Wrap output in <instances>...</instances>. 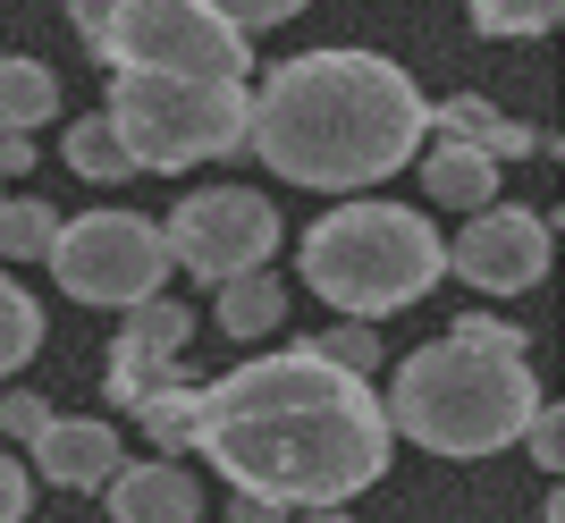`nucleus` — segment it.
<instances>
[{
    "label": "nucleus",
    "mask_w": 565,
    "mask_h": 523,
    "mask_svg": "<svg viewBox=\"0 0 565 523\" xmlns=\"http://www.w3.org/2000/svg\"><path fill=\"white\" fill-rule=\"evenodd\" d=\"M51 237H60V203H34V194L0 203V262H43Z\"/></svg>",
    "instance_id": "aec40b11"
},
{
    "label": "nucleus",
    "mask_w": 565,
    "mask_h": 523,
    "mask_svg": "<svg viewBox=\"0 0 565 523\" xmlns=\"http://www.w3.org/2000/svg\"><path fill=\"white\" fill-rule=\"evenodd\" d=\"M34 346H43V305L0 270V381H9L18 363H34Z\"/></svg>",
    "instance_id": "412c9836"
},
{
    "label": "nucleus",
    "mask_w": 565,
    "mask_h": 523,
    "mask_svg": "<svg viewBox=\"0 0 565 523\" xmlns=\"http://www.w3.org/2000/svg\"><path fill=\"white\" fill-rule=\"evenodd\" d=\"M94 60L152 68V76H245L254 68V34H236L203 0H110Z\"/></svg>",
    "instance_id": "423d86ee"
},
{
    "label": "nucleus",
    "mask_w": 565,
    "mask_h": 523,
    "mask_svg": "<svg viewBox=\"0 0 565 523\" xmlns=\"http://www.w3.org/2000/svg\"><path fill=\"white\" fill-rule=\"evenodd\" d=\"M312 355L338 363V372H363V381H372V372H380V338H372V321H338V330L312 338Z\"/></svg>",
    "instance_id": "4be33fe9"
},
{
    "label": "nucleus",
    "mask_w": 565,
    "mask_h": 523,
    "mask_svg": "<svg viewBox=\"0 0 565 523\" xmlns=\"http://www.w3.org/2000/svg\"><path fill=\"white\" fill-rule=\"evenodd\" d=\"M34 169V136H0V178H25Z\"/></svg>",
    "instance_id": "cd10ccee"
},
{
    "label": "nucleus",
    "mask_w": 565,
    "mask_h": 523,
    "mask_svg": "<svg viewBox=\"0 0 565 523\" xmlns=\"http://www.w3.org/2000/svg\"><path fill=\"white\" fill-rule=\"evenodd\" d=\"M305 523H354L347 506H305Z\"/></svg>",
    "instance_id": "7c9ffc66"
},
{
    "label": "nucleus",
    "mask_w": 565,
    "mask_h": 523,
    "mask_svg": "<svg viewBox=\"0 0 565 523\" xmlns=\"http://www.w3.org/2000/svg\"><path fill=\"white\" fill-rule=\"evenodd\" d=\"M68 169L85 178V186H118V178H136V161H127V143L110 136V119H76L68 127Z\"/></svg>",
    "instance_id": "6ab92c4d"
},
{
    "label": "nucleus",
    "mask_w": 565,
    "mask_h": 523,
    "mask_svg": "<svg viewBox=\"0 0 565 523\" xmlns=\"http://www.w3.org/2000/svg\"><path fill=\"white\" fill-rule=\"evenodd\" d=\"M51 279L68 287L76 305H110V312H127V305H143V296H161L169 287V237L152 228V220H136V212H76V220H60V237H51Z\"/></svg>",
    "instance_id": "0eeeda50"
},
{
    "label": "nucleus",
    "mask_w": 565,
    "mask_h": 523,
    "mask_svg": "<svg viewBox=\"0 0 565 523\" xmlns=\"http://www.w3.org/2000/svg\"><path fill=\"white\" fill-rule=\"evenodd\" d=\"M43 423H51V397H34V388H18V397H0V439H34Z\"/></svg>",
    "instance_id": "a878e982"
},
{
    "label": "nucleus",
    "mask_w": 565,
    "mask_h": 523,
    "mask_svg": "<svg viewBox=\"0 0 565 523\" xmlns=\"http://www.w3.org/2000/svg\"><path fill=\"white\" fill-rule=\"evenodd\" d=\"M161 237H169V262H178V270L220 287V279H236V270H270V254H279V212H270L254 186H203L161 220Z\"/></svg>",
    "instance_id": "6e6552de"
},
{
    "label": "nucleus",
    "mask_w": 565,
    "mask_h": 523,
    "mask_svg": "<svg viewBox=\"0 0 565 523\" xmlns=\"http://www.w3.org/2000/svg\"><path fill=\"white\" fill-rule=\"evenodd\" d=\"M212 18H228L236 34H270V25H287V18H305V0H203Z\"/></svg>",
    "instance_id": "5701e85b"
},
{
    "label": "nucleus",
    "mask_w": 565,
    "mask_h": 523,
    "mask_svg": "<svg viewBox=\"0 0 565 523\" xmlns=\"http://www.w3.org/2000/svg\"><path fill=\"white\" fill-rule=\"evenodd\" d=\"M25 506H34V473L0 448V523H25Z\"/></svg>",
    "instance_id": "bb28decb"
},
{
    "label": "nucleus",
    "mask_w": 565,
    "mask_h": 523,
    "mask_svg": "<svg viewBox=\"0 0 565 523\" xmlns=\"http://www.w3.org/2000/svg\"><path fill=\"white\" fill-rule=\"evenodd\" d=\"M287 321V287L270 279V270H236V279H220V330L228 338H270Z\"/></svg>",
    "instance_id": "dca6fc26"
},
{
    "label": "nucleus",
    "mask_w": 565,
    "mask_h": 523,
    "mask_svg": "<svg viewBox=\"0 0 565 523\" xmlns=\"http://www.w3.org/2000/svg\"><path fill=\"white\" fill-rule=\"evenodd\" d=\"M186 338H194V312L178 305V296H143V305H127V321H118V346H110V363H143V372H178Z\"/></svg>",
    "instance_id": "ddd939ff"
},
{
    "label": "nucleus",
    "mask_w": 565,
    "mask_h": 523,
    "mask_svg": "<svg viewBox=\"0 0 565 523\" xmlns=\"http://www.w3.org/2000/svg\"><path fill=\"white\" fill-rule=\"evenodd\" d=\"M25 448H34V465H25V473L60 481V490H102V481L118 473V430H110V423H60V414H51Z\"/></svg>",
    "instance_id": "9b49d317"
},
{
    "label": "nucleus",
    "mask_w": 565,
    "mask_h": 523,
    "mask_svg": "<svg viewBox=\"0 0 565 523\" xmlns=\"http://www.w3.org/2000/svg\"><path fill=\"white\" fill-rule=\"evenodd\" d=\"M68 18H76V34H85V51H94L102 18H110V0H68Z\"/></svg>",
    "instance_id": "c756f323"
},
{
    "label": "nucleus",
    "mask_w": 565,
    "mask_h": 523,
    "mask_svg": "<svg viewBox=\"0 0 565 523\" xmlns=\"http://www.w3.org/2000/svg\"><path fill=\"white\" fill-rule=\"evenodd\" d=\"M245 76H152V68H110V136L127 143L136 169H194L245 152Z\"/></svg>",
    "instance_id": "39448f33"
},
{
    "label": "nucleus",
    "mask_w": 565,
    "mask_h": 523,
    "mask_svg": "<svg viewBox=\"0 0 565 523\" xmlns=\"http://www.w3.org/2000/svg\"><path fill=\"white\" fill-rule=\"evenodd\" d=\"M43 119H60V76L43 60H0V136H34Z\"/></svg>",
    "instance_id": "2eb2a0df"
},
{
    "label": "nucleus",
    "mask_w": 565,
    "mask_h": 523,
    "mask_svg": "<svg viewBox=\"0 0 565 523\" xmlns=\"http://www.w3.org/2000/svg\"><path fill=\"white\" fill-rule=\"evenodd\" d=\"M430 143L423 85L380 51H305L262 76L245 110V152H262L270 178L312 194H363L397 178Z\"/></svg>",
    "instance_id": "f03ea898"
},
{
    "label": "nucleus",
    "mask_w": 565,
    "mask_h": 523,
    "mask_svg": "<svg viewBox=\"0 0 565 523\" xmlns=\"http://www.w3.org/2000/svg\"><path fill=\"white\" fill-rule=\"evenodd\" d=\"M380 405H388V430L430 456H498L523 439L541 388L523 355H472L456 338H430L397 363V388Z\"/></svg>",
    "instance_id": "7ed1b4c3"
},
{
    "label": "nucleus",
    "mask_w": 565,
    "mask_h": 523,
    "mask_svg": "<svg viewBox=\"0 0 565 523\" xmlns=\"http://www.w3.org/2000/svg\"><path fill=\"white\" fill-rule=\"evenodd\" d=\"M102 499H110L118 523H194L203 515V481L186 465H169V456H143V465H118L102 481Z\"/></svg>",
    "instance_id": "9d476101"
},
{
    "label": "nucleus",
    "mask_w": 565,
    "mask_h": 523,
    "mask_svg": "<svg viewBox=\"0 0 565 523\" xmlns=\"http://www.w3.org/2000/svg\"><path fill=\"white\" fill-rule=\"evenodd\" d=\"M430 127L456 143H472V152H490V161H532V152H548L541 127H523V119H498L481 94H448V102H430Z\"/></svg>",
    "instance_id": "f8f14e48"
},
{
    "label": "nucleus",
    "mask_w": 565,
    "mask_h": 523,
    "mask_svg": "<svg viewBox=\"0 0 565 523\" xmlns=\"http://www.w3.org/2000/svg\"><path fill=\"white\" fill-rule=\"evenodd\" d=\"M448 338L472 346V355H523V330H515V321H490V312H465ZM523 363H532V355H523Z\"/></svg>",
    "instance_id": "b1692460"
},
{
    "label": "nucleus",
    "mask_w": 565,
    "mask_h": 523,
    "mask_svg": "<svg viewBox=\"0 0 565 523\" xmlns=\"http://www.w3.org/2000/svg\"><path fill=\"white\" fill-rule=\"evenodd\" d=\"M448 279V237L405 203H330L305 228V287L347 321L423 305Z\"/></svg>",
    "instance_id": "20e7f679"
},
{
    "label": "nucleus",
    "mask_w": 565,
    "mask_h": 523,
    "mask_svg": "<svg viewBox=\"0 0 565 523\" xmlns=\"http://www.w3.org/2000/svg\"><path fill=\"white\" fill-rule=\"evenodd\" d=\"M523 439H532V456H541V473H557V465H565V414H557V405H532V423H523Z\"/></svg>",
    "instance_id": "393cba45"
},
{
    "label": "nucleus",
    "mask_w": 565,
    "mask_h": 523,
    "mask_svg": "<svg viewBox=\"0 0 565 523\" xmlns=\"http://www.w3.org/2000/svg\"><path fill=\"white\" fill-rule=\"evenodd\" d=\"M194 448L270 506H347L388 473L397 430L363 372H338L312 346H279L194 388Z\"/></svg>",
    "instance_id": "f257e3e1"
},
{
    "label": "nucleus",
    "mask_w": 565,
    "mask_h": 523,
    "mask_svg": "<svg viewBox=\"0 0 565 523\" xmlns=\"http://www.w3.org/2000/svg\"><path fill=\"white\" fill-rule=\"evenodd\" d=\"M287 506H270V499H254V490H236V506H228V523H279Z\"/></svg>",
    "instance_id": "c85d7f7f"
},
{
    "label": "nucleus",
    "mask_w": 565,
    "mask_h": 523,
    "mask_svg": "<svg viewBox=\"0 0 565 523\" xmlns=\"http://www.w3.org/2000/svg\"><path fill=\"white\" fill-rule=\"evenodd\" d=\"M136 423L152 430V448H161V456L194 448V388L178 381V372H169L161 388H143V397H136Z\"/></svg>",
    "instance_id": "f3484780"
},
{
    "label": "nucleus",
    "mask_w": 565,
    "mask_h": 523,
    "mask_svg": "<svg viewBox=\"0 0 565 523\" xmlns=\"http://www.w3.org/2000/svg\"><path fill=\"white\" fill-rule=\"evenodd\" d=\"M465 18L490 34V43H532L565 18V0H465Z\"/></svg>",
    "instance_id": "a211bd4d"
},
{
    "label": "nucleus",
    "mask_w": 565,
    "mask_h": 523,
    "mask_svg": "<svg viewBox=\"0 0 565 523\" xmlns=\"http://www.w3.org/2000/svg\"><path fill=\"white\" fill-rule=\"evenodd\" d=\"M548 220L541 212H515V203H481L465 220V237L448 245V270H465L472 287L490 296H532L548 279Z\"/></svg>",
    "instance_id": "1a4fd4ad"
},
{
    "label": "nucleus",
    "mask_w": 565,
    "mask_h": 523,
    "mask_svg": "<svg viewBox=\"0 0 565 523\" xmlns=\"http://www.w3.org/2000/svg\"><path fill=\"white\" fill-rule=\"evenodd\" d=\"M414 161H423V194H430V203H456V212L498 203V169H507V161H490V152H472V143L439 136L430 152H414Z\"/></svg>",
    "instance_id": "4468645a"
}]
</instances>
